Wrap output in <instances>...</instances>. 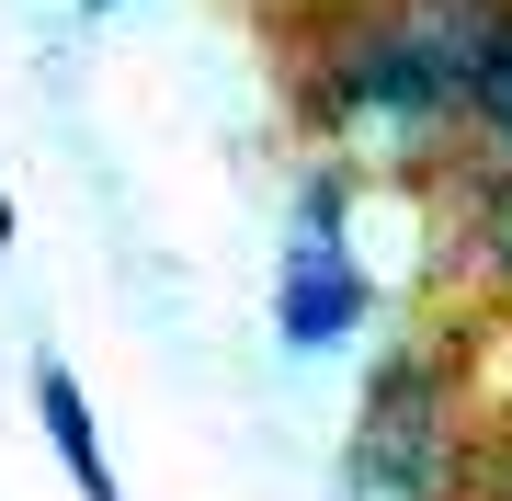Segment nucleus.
<instances>
[{
  "instance_id": "obj_3",
  "label": "nucleus",
  "mask_w": 512,
  "mask_h": 501,
  "mask_svg": "<svg viewBox=\"0 0 512 501\" xmlns=\"http://www.w3.org/2000/svg\"><path fill=\"white\" fill-rule=\"evenodd\" d=\"M365 319H376V274L353 251V183L308 171L296 217H285V251H274V342L296 365H319V353L365 342Z\"/></svg>"
},
{
  "instance_id": "obj_5",
  "label": "nucleus",
  "mask_w": 512,
  "mask_h": 501,
  "mask_svg": "<svg viewBox=\"0 0 512 501\" xmlns=\"http://www.w3.org/2000/svg\"><path fill=\"white\" fill-rule=\"evenodd\" d=\"M467 274L512 308V171H478L467 183Z\"/></svg>"
},
{
  "instance_id": "obj_6",
  "label": "nucleus",
  "mask_w": 512,
  "mask_h": 501,
  "mask_svg": "<svg viewBox=\"0 0 512 501\" xmlns=\"http://www.w3.org/2000/svg\"><path fill=\"white\" fill-rule=\"evenodd\" d=\"M478 171H512V12L490 35V80H478Z\"/></svg>"
},
{
  "instance_id": "obj_8",
  "label": "nucleus",
  "mask_w": 512,
  "mask_h": 501,
  "mask_svg": "<svg viewBox=\"0 0 512 501\" xmlns=\"http://www.w3.org/2000/svg\"><path fill=\"white\" fill-rule=\"evenodd\" d=\"M80 12H126V0H80Z\"/></svg>"
},
{
  "instance_id": "obj_1",
  "label": "nucleus",
  "mask_w": 512,
  "mask_h": 501,
  "mask_svg": "<svg viewBox=\"0 0 512 501\" xmlns=\"http://www.w3.org/2000/svg\"><path fill=\"white\" fill-rule=\"evenodd\" d=\"M512 0H330L296 46L308 137L342 171H433L478 160V80Z\"/></svg>"
},
{
  "instance_id": "obj_7",
  "label": "nucleus",
  "mask_w": 512,
  "mask_h": 501,
  "mask_svg": "<svg viewBox=\"0 0 512 501\" xmlns=\"http://www.w3.org/2000/svg\"><path fill=\"white\" fill-rule=\"evenodd\" d=\"M0 251H12V194H0Z\"/></svg>"
},
{
  "instance_id": "obj_2",
  "label": "nucleus",
  "mask_w": 512,
  "mask_h": 501,
  "mask_svg": "<svg viewBox=\"0 0 512 501\" xmlns=\"http://www.w3.org/2000/svg\"><path fill=\"white\" fill-rule=\"evenodd\" d=\"M467 479V399H456V353L399 342L353 399L342 433V501H456Z\"/></svg>"
},
{
  "instance_id": "obj_4",
  "label": "nucleus",
  "mask_w": 512,
  "mask_h": 501,
  "mask_svg": "<svg viewBox=\"0 0 512 501\" xmlns=\"http://www.w3.org/2000/svg\"><path fill=\"white\" fill-rule=\"evenodd\" d=\"M35 422H46V445H57V467H69L80 501H126V479H114V456H103V422H92V388H80L57 353L35 365Z\"/></svg>"
}]
</instances>
